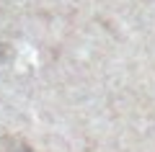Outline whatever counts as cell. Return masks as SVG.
Segmentation results:
<instances>
[{
  "instance_id": "6da1fadb",
  "label": "cell",
  "mask_w": 155,
  "mask_h": 152,
  "mask_svg": "<svg viewBox=\"0 0 155 152\" xmlns=\"http://www.w3.org/2000/svg\"><path fill=\"white\" fill-rule=\"evenodd\" d=\"M0 152H34V150L18 137H3L0 139Z\"/></svg>"
}]
</instances>
